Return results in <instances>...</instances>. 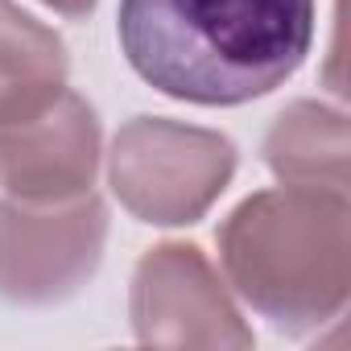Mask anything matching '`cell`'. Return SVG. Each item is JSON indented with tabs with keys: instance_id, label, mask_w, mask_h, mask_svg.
Here are the masks:
<instances>
[{
	"instance_id": "obj_1",
	"label": "cell",
	"mask_w": 351,
	"mask_h": 351,
	"mask_svg": "<svg viewBox=\"0 0 351 351\" xmlns=\"http://www.w3.org/2000/svg\"><path fill=\"white\" fill-rule=\"evenodd\" d=\"M314 0H120L128 66L199 108L252 104L298 75L314 46Z\"/></svg>"
},
{
	"instance_id": "obj_2",
	"label": "cell",
	"mask_w": 351,
	"mask_h": 351,
	"mask_svg": "<svg viewBox=\"0 0 351 351\" xmlns=\"http://www.w3.org/2000/svg\"><path fill=\"white\" fill-rule=\"evenodd\" d=\"M219 273L236 302L285 335L335 322L351 298V207L335 186H269L219 223Z\"/></svg>"
},
{
	"instance_id": "obj_3",
	"label": "cell",
	"mask_w": 351,
	"mask_h": 351,
	"mask_svg": "<svg viewBox=\"0 0 351 351\" xmlns=\"http://www.w3.org/2000/svg\"><path fill=\"white\" fill-rule=\"evenodd\" d=\"M104 157L112 195L149 228H191L207 219L240 165L223 132L169 116H132Z\"/></svg>"
},
{
	"instance_id": "obj_4",
	"label": "cell",
	"mask_w": 351,
	"mask_h": 351,
	"mask_svg": "<svg viewBox=\"0 0 351 351\" xmlns=\"http://www.w3.org/2000/svg\"><path fill=\"white\" fill-rule=\"evenodd\" d=\"M108 207L95 191L62 203L0 199V302L58 306L99 269Z\"/></svg>"
},
{
	"instance_id": "obj_5",
	"label": "cell",
	"mask_w": 351,
	"mask_h": 351,
	"mask_svg": "<svg viewBox=\"0 0 351 351\" xmlns=\"http://www.w3.org/2000/svg\"><path fill=\"white\" fill-rule=\"evenodd\" d=\"M128 322L145 347H252L244 310L199 244H153L128 285Z\"/></svg>"
},
{
	"instance_id": "obj_6",
	"label": "cell",
	"mask_w": 351,
	"mask_h": 351,
	"mask_svg": "<svg viewBox=\"0 0 351 351\" xmlns=\"http://www.w3.org/2000/svg\"><path fill=\"white\" fill-rule=\"evenodd\" d=\"M104 165V128L79 91H62L46 112L0 124V195L25 203H62L95 191Z\"/></svg>"
},
{
	"instance_id": "obj_7",
	"label": "cell",
	"mask_w": 351,
	"mask_h": 351,
	"mask_svg": "<svg viewBox=\"0 0 351 351\" xmlns=\"http://www.w3.org/2000/svg\"><path fill=\"white\" fill-rule=\"evenodd\" d=\"M66 42L17 0H0V124L46 112L71 83Z\"/></svg>"
},
{
	"instance_id": "obj_8",
	"label": "cell",
	"mask_w": 351,
	"mask_h": 351,
	"mask_svg": "<svg viewBox=\"0 0 351 351\" xmlns=\"http://www.w3.org/2000/svg\"><path fill=\"white\" fill-rule=\"evenodd\" d=\"M261 153L277 182L347 191V161H351L347 112L322 99H293L269 124Z\"/></svg>"
},
{
	"instance_id": "obj_9",
	"label": "cell",
	"mask_w": 351,
	"mask_h": 351,
	"mask_svg": "<svg viewBox=\"0 0 351 351\" xmlns=\"http://www.w3.org/2000/svg\"><path fill=\"white\" fill-rule=\"evenodd\" d=\"M339 62H343V5H339V13H335V46H330V71H326L330 91L343 99V95H347V87H343V71H339Z\"/></svg>"
},
{
	"instance_id": "obj_10",
	"label": "cell",
	"mask_w": 351,
	"mask_h": 351,
	"mask_svg": "<svg viewBox=\"0 0 351 351\" xmlns=\"http://www.w3.org/2000/svg\"><path fill=\"white\" fill-rule=\"evenodd\" d=\"M38 5H46V9H50V13H58V17L83 21V17H91V13H95L99 0H38Z\"/></svg>"
}]
</instances>
